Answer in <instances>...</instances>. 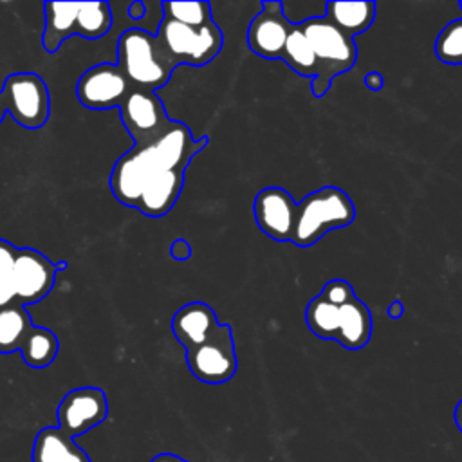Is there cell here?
<instances>
[{
	"label": "cell",
	"mask_w": 462,
	"mask_h": 462,
	"mask_svg": "<svg viewBox=\"0 0 462 462\" xmlns=\"http://www.w3.org/2000/svg\"><path fill=\"white\" fill-rule=\"evenodd\" d=\"M32 327L27 307L20 301L0 307V354L20 352Z\"/></svg>",
	"instance_id": "20"
},
{
	"label": "cell",
	"mask_w": 462,
	"mask_h": 462,
	"mask_svg": "<svg viewBox=\"0 0 462 462\" xmlns=\"http://www.w3.org/2000/svg\"><path fill=\"white\" fill-rule=\"evenodd\" d=\"M292 22L283 14L282 2H263L262 11L247 27L249 49L265 60H282Z\"/></svg>",
	"instance_id": "12"
},
{
	"label": "cell",
	"mask_w": 462,
	"mask_h": 462,
	"mask_svg": "<svg viewBox=\"0 0 462 462\" xmlns=\"http://www.w3.org/2000/svg\"><path fill=\"white\" fill-rule=\"evenodd\" d=\"M453 419H455V424L458 428V431L462 433V399L457 402L455 406V411H453Z\"/></svg>",
	"instance_id": "34"
},
{
	"label": "cell",
	"mask_w": 462,
	"mask_h": 462,
	"mask_svg": "<svg viewBox=\"0 0 462 462\" xmlns=\"http://www.w3.org/2000/svg\"><path fill=\"white\" fill-rule=\"evenodd\" d=\"M215 310L204 301H191L182 305L171 318V330L184 350L195 348L209 341L220 330Z\"/></svg>",
	"instance_id": "15"
},
{
	"label": "cell",
	"mask_w": 462,
	"mask_h": 462,
	"mask_svg": "<svg viewBox=\"0 0 462 462\" xmlns=\"http://www.w3.org/2000/svg\"><path fill=\"white\" fill-rule=\"evenodd\" d=\"M18 247L0 238V307L14 301V258Z\"/></svg>",
	"instance_id": "26"
},
{
	"label": "cell",
	"mask_w": 462,
	"mask_h": 462,
	"mask_svg": "<svg viewBox=\"0 0 462 462\" xmlns=\"http://www.w3.org/2000/svg\"><path fill=\"white\" fill-rule=\"evenodd\" d=\"M106 415V395L96 386H81L67 392L56 410L58 428L72 439L99 426Z\"/></svg>",
	"instance_id": "11"
},
{
	"label": "cell",
	"mask_w": 462,
	"mask_h": 462,
	"mask_svg": "<svg viewBox=\"0 0 462 462\" xmlns=\"http://www.w3.org/2000/svg\"><path fill=\"white\" fill-rule=\"evenodd\" d=\"M300 25L318 56V78L332 81L336 76L354 67L357 58V47L354 43V38L346 36L325 16L307 18L300 22Z\"/></svg>",
	"instance_id": "5"
},
{
	"label": "cell",
	"mask_w": 462,
	"mask_h": 462,
	"mask_svg": "<svg viewBox=\"0 0 462 462\" xmlns=\"http://www.w3.org/2000/svg\"><path fill=\"white\" fill-rule=\"evenodd\" d=\"M119 117L134 139V146H148L159 141L173 125L153 90L134 87L119 106Z\"/></svg>",
	"instance_id": "7"
},
{
	"label": "cell",
	"mask_w": 462,
	"mask_h": 462,
	"mask_svg": "<svg viewBox=\"0 0 462 462\" xmlns=\"http://www.w3.org/2000/svg\"><path fill=\"white\" fill-rule=\"evenodd\" d=\"M330 83L332 81H328V79H323V78H312V94L316 96V97H321V96H325L327 94V90L330 88Z\"/></svg>",
	"instance_id": "30"
},
{
	"label": "cell",
	"mask_w": 462,
	"mask_h": 462,
	"mask_svg": "<svg viewBox=\"0 0 462 462\" xmlns=\"http://www.w3.org/2000/svg\"><path fill=\"white\" fill-rule=\"evenodd\" d=\"M67 269V262H51L31 247H18L14 258V300L32 305L43 300L54 287L56 274Z\"/></svg>",
	"instance_id": "9"
},
{
	"label": "cell",
	"mask_w": 462,
	"mask_h": 462,
	"mask_svg": "<svg viewBox=\"0 0 462 462\" xmlns=\"http://www.w3.org/2000/svg\"><path fill=\"white\" fill-rule=\"evenodd\" d=\"M128 14H130V18H134V20H137V18H143L144 16V4L143 2H132L130 4V9H128Z\"/></svg>",
	"instance_id": "33"
},
{
	"label": "cell",
	"mask_w": 462,
	"mask_h": 462,
	"mask_svg": "<svg viewBox=\"0 0 462 462\" xmlns=\"http://www.w3.org/2000/svg\"><path fill=\"white\" fill-rule=\"evenodd\" d=\"M402 312H404V307H402V303H401L399 300H393V301L388 305V309H386V314H388L392 319H399V318L402 316Z\"/></svg>",
	"instance_id": "31"
},
{
	"label": "cell",
	"mask_w": 462,
	"mask_h": 462,
	"mask_svg": "<svg viewBox=\"0 0 462 462\" xmlns=\"http://www.w3.org/2000/svg\"><path fill=\"white\" fill-rule=\"evenodd\" d=\"M5 112H7V106H5L4 96H2V92H0V123H2V121H4V117H5Z\"/></svg>",
	"instance_id": "35"
},
{
	"label": "cell",
	"mask_w": 462,
	"mask_h": 462,
	"mask_svg": "<svg viewBox=\"0 0 462 462\" xmlns=\"http://www.w3.org/2000/svg\"><path fill=\"white\" fill-rule=\"evenodd\" d=\"M375 11H377L375 2H327L325 4V18L350 38L365 32L372 25L375 18Z\"/></svg>",
	"instance_id": "19"
},
{
	"label": "cell",
	"mask_w": 462,
	"mask_h": 462,
	"mask_svg": "<svg viewBox=\"0 0 462 462\" xmlns=\"http://www.w3.org/2000/svg\"><path fill=\"white\" fill-rule=\"evenodd\" d=\"M150 168L152 164L144 146H134L123 153L110 173V189L114 197L121 204L137 209L141 195L148 184Z\"/></svg>",
	"instance_id": "14"
},
{
	"label": "cell",
	"mask_w": 462,
	"mask_h": 462,
	"mask_svg": "<svg viewBox=\"0 0 462 462\" xmlns=\"http://www.w3.org/2000/svg\"><path fill=\"white\" fill-rule=\"evenodd\" d=\"M162 16L189 27H204L211 23V5L208 2H162Z\"/></svg>",
	"instance_id": "24"
},
{
	"label": "cell",
	"mask_w": 462,
	"mask_h": 462,
	"mask_svg": "<svg viewBox=\"0 0 462 462\" xmlns=\"http://www.w3.org/2000/svg\"><path fill=\"white\" fill-rule=\"evenodd\" d=\"M112 27V9L108 2H81L76 20V34L87 40L101 38Z\"/></svg>",
	"instance_id": "23"
},
{
	"label": "cell",
	"mask_w": 462,
	"mask_h": 462,
	"mask_svg": "<svg viewBox=\"0 0 462 462\" xmlns=\"http://www.w3.org/2000/svg\"><path fill=\"white\" fill-rule=\"evenodd\" d=\"M2 96L9 116L23 128H42L49 119L51 101L45 81L34 72H14L5 78Z\"/></svg>",
	"instance_id": "6"
},
{
	"label": "cell",
	"mask_w": 462,
	"mask_h": 462,
	"mask_svg": "<svg viewBox=\"0 0 462 462\" xmlns=\"http://www.w3.org/2000/svg\"><path fill=\"white\" fill-rule=\"evenodd\" d=\"M254 220L263 235L276 242H291L296 224V209L292 195L280 188L269 186L254 197Z\"/></svg>",
	"instance_id": "13"
},
{
	"label": "cell",
	"mask_w": 462,
	"mask_h": 462,
	"mask_svg": "<svg viewBox=\"0 0 462 462\" xmlns=\"http://www.w3.org/2000/svg\"><path fill=\"white\" fill-rule=\"evenodd\" d=\"M319 294L323 298H327L328 301H332V303H343V301H348L356 296L352 285L346 280H330V282H327Z\"/></svg>",
	"instance_id": "27"
},
{
	"label": "cell",
	"mask_w": 462,
	"mask_h": 462,
	"mask_svg": "<svg viewBox=\"0 0 462 462\" xmlns=\"http://www.w3.org/2000/svg\"><path fill=\"white\" fill-rule=\"evenodd\" d=\"M458 7H460V9H462V2H460V4H458Z\"/></svg>",
	"instance_id": "36"
},
{
	"label": "cell",
	"mask_w": 462,
	"mask_h": 462,
	"mask_svg": "<svg viewBox=\"0 0 462 462\" xmlns=\"http://www.w3.org/2000/svg\"><path fill=\"white\" fill-rule=\"evenodd\" d=\"M155 38L173 67H202L215 60L224 42L220 29L213 22L204 27H189L166 16H162Z\"/></svg>",
	"instance_id": "4"
},
{
	"label": "cell",
	"mask_w": 462,
	"mask_h": 462,
	"mask_svg": "<svg viewBox=\"0 0 462 462\" xmlns=\"http://www.w3.org/2000/svg\"><path fill=\"white\" fill-rule=\"evenodd\" d=\"M184 186L182 170H164L155 173L146 184L137 209L152 218L166 215L177 202Z\"/></svg>",
	"instance_id": "16"
},
{
	"label": "cell",
	"mask_w": 462,
	"mask_h": 462,
	"mask_svg": "<svg viewBox=\"0 0 462 462\" xmlns=\"http://www.w3.org/2000/svg\"><path fill=\"white\" fill-rule=\"evenodd\" d=\"M134 85L117 65L99 63L81 74L76 85V97L92 110L119 108Z\"/></svg>",
	"instance_id": "10"
},
{
	"label": "cell",
	"mask_w": 462,
	"mask_h": 462,
	"mask_svg": "<svg viewBox=\"0 0 462 462\" xmlns=\"http://www.w3.org/2000/svg\"><path fill=\"white\" fill-rule=\"evenodd\" d=\"M58 337L52 330L43 327H32L31 334L27 336L20 354L27 366L31 368H45L49 366L58 356Z\"/></svg>",
	"instance_id": "22"
},
{
	"label": "cell",
	"mask_w": 462,
	"mask_h": 462,
	"mask_svg": "<svg viewBox=\"0 0 462 462\" xmlns=\"http://www.w3.org/2000/svg\"><path fill=\"white\" fill-rule=\"evenodd\" d=\"M150 462H189V460L180 458L179 455H173V453H159Z\"/></svg>",
	"instance_id": "32"
},
{
	"label": "cell",
	"mask_w": 462,
	"mask_h": 462,
	"mask_svg": "<svg viewBox=\"0 0 462 462\" xmlns=\"http://www.w3.org/2000/svg\"><path fill=\"white\" fill-rule=\"evenodd\" d=\"M81 2H47L45 4V29L42 36L43 49L56 52L60 45L76 34V20Z\"/></svg>",
	"instance_id": "18"
},
{
	"label": "cell",
	"mask_w": 462,
	"mask_h": 462,
	"mask_svg": "<svg viewBox=\"0 0 462 462\" xmlns=\"http://www.w3.org/2000/svg\"><path fill=\"white\" fill-rule=\"evenodd\" d=\"M383 83H384V79H383L381 72L372 70V72L365 74V85L368 87V90H372V92H379V90L383 88Z\"/></svg>",
	"instance_id": "29"
},
{
	"label": "cell",
	"mask_w": 462,
	"mask_h": 462,
	"mask_svg": "<svg viewBox=\"0 0 462 462\" xmlns=\"http://www.w3.org/2000/svg\"><path fill=\"white\" fill-rule=\"evenodd\" d=\"M31 462H90V458L70 435L58 426H49L36 433L31 448Z\"/></svg>",
	"instance_id": "17"
},
{
	"label": "cell",
	"mask_w": 462,
	"mask_h": 462,
	"mask_svg": "<svg viewBox=\"0 0 462 462\" xmlns=\"http://www.w3.org/2000/svg\"><path fill=\"white\" fill-rule=\"evenodd\" d=\"M305 321L314 336L334 339L346 350L366 346L372 336V312L356 296L343 303H332L318 294L305 309Z\"/></svg>",
	"instance_id": "1"
},
{
	"label": "cell",
	"mask_w": 462,
	"mask_h": 462,
	"mask_svg": "<svg viewBox=\"0 0 462 462\" xmlns=\"http://www.w3.org/2000/svg\"><path fill=\"white\" fill-rule=\"evenodd\" d=\"M186 363L189 372L206 384L227 383L236 372V352L231 327L222 323L217 336L186 350Z\"/></svg>",
	"instance_id": "8"
},
{
	"label": "cell",
	"mask_w": 462,
	"mask_h": 462,
	"mask_svg": "<svg viewBox=\"0 0 462 462\" xmlns=\"http://www.w3.org/2000/svg\"><path fill=\"white\" fill-rule=\"evenodd\" d=\"M170 254H171V258H175L179 262H184L191 256V247L184 238H177L170 245Z\"/></svg>",
	"instance_id": "28"
},
{
	"label": "cell",
	"mask_w": 462,
	"mask_h": 462,
	"mask_svg": "<svg viewBox=\"0 0 462 462\" xmlns=\"http://www.w3.org/2000/svg\"><path fill=\"white\" fill-rule=\"evenodd\" d=\"M435 54L442 63L462 65V18L449 22L439 32Z\"/></svg>",
	"instance_id": "25"
},
{
	"label": "cell",
	"mask_w": 462,
	"mask_h": 462,
	"mask_svg": "<svg viewBox=\"0 0 462 462\" xmlns=\"http://www.w3.org/2000/svg\"><path fill=\"white\" fill-rule=\"evenodd\" d=\"M356 218L352 199L336 186H323L309 193L296 209L292 244L310 247L330 229L345 227Z\"/></svg>",
	"instance_id": "2"
},
{
	"label": "cell",
	"mask_w": 462,
	"mask_h": 462,
	"mask_svg": "<svg viewBox=\"0 0 462 462\" xmlns=\"http://www.w3.org/2000/svg\"><path fill=\"white\" fill-rule=\"evenodd\" d=\"M117 67L134 87L153 92L164 87L175 70L155 34L144 29H126L119 36Z\"/></svg>",
	"instance_id": "3"
},
{
	"label": "cell",
	"mask_w": 462,
	"mask_h": 462,
	"mask_svg": "<svg viewBox=\"0 0 462 462\" xmlns=\"http://www.w3.org/2000/svg\"><path fill=\"white\" fill-rule=\"evenodd\" d=\"M282 60L300 76L316 78L319 74L318 56L300 23L292 25V31L282 52Z\"/></svg>",
	"instance_id": "21"
}]
</instances>
